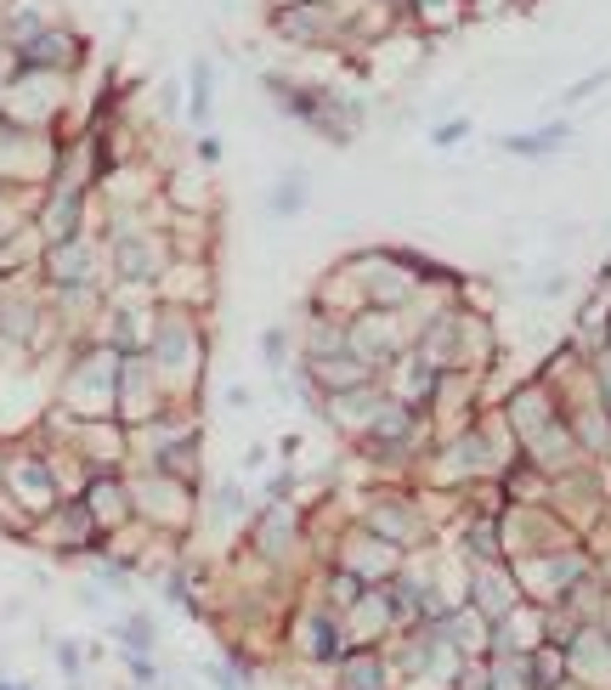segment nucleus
Returning <instances> with one entry per match:
<instances>
[{
	"instance_id": "nucleus-3",
	"label": "nucleus",
	"mask_w": 611,
	"mask_h": 690,
	"mask_svg": "<svg viewBox=\"0 0 611 690\" xmlns=\"http://www.w3.org/2000/svg\"><path fill=\"white\" fill-rule=\"evenodd\" d=\"M125 639H130V651H148V639H153V628H148V617H136L125 628Z\"/></svg>"
},
{
	"instance_id": "nucleus-4",
	"label": "nucleus",
	"mask_w": 611,
	"mask_h": 690,
	"mask_svg": "<svg viewBox=\"0 0 611 690\" xmlns=\"http://www.w3.org/2000/svg\"><path fill=\"white\" fill-rule=\"evenodd\" d=\"M209 679H215V684H221V690H244V679H238L232 668H215V662H209Z\"/></svg>"
},
{
	"instance_id": "nucleus-2",
	"label": "nucleus",
	"mask_w": 611,
	"mask_h": 690,
	"mask_svg": "<svg viewBox=\"0 0 611 690\" xmlns=\"http://www.w3.org/2000/svg\"><path fill=\"white\" fill-rule=\"evenodd\" d=\"M204 108H209V68L198 63V68H193V113L204 119Z\"/></svg>"
},
{
	"instance_id": "nucleus-1",
	"label": "nucleus",
	"mask_w": 611,
	"mask_h": 690,
	"mask_svg": "<svg viewBox=\"0 0 611 690\" xmlns=\"http://www.w3.org/2000/svg\"><path fill=\"white\" fill-rule=\"evenodd\" d=\"M560 142V131H543V136H509V153H549Z\"/></svg>"
}]
</instances>
